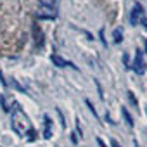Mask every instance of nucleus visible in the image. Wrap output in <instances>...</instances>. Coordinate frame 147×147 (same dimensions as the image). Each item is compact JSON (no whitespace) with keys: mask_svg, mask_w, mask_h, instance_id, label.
<instances>
[{"mask_svg":"<svg viewBox=\"0 0 147 147\" xmlns=\"http://www.w3.org/2000/svg\"><path fill=\"white\" fill-rule=\"evenodd\" d=\"M121 114H123V118H125L126 125H128V126H133V118H131V114L128 113V109H126V107H121Z\"/></svg>","mask_w":147,"mask_h":147,"instance_id":"9","label":"nucleus"},{"mask_svg":"<svg viewBox=\"0 0 147 147\" xmlns=\"http://www.w3.org/2000/svg\"><path fill=\"white\" fill-rule=\"evenodd\" d=\"M97 144H99V147H106V144H104L100 138H97Z\"/></svg>","mask_w":147,"mask_h":147,"instance_id":"16","label":"nucleus"},{"mask_svg":"<svg viewBox=\"0 0 147 147\" xmlns=\"http://www.w3.org/2000/svg\"><path fill=\"white\" fill-rule=\"evenodd\" d=\"M142 18H144V7L138 2H135L133 7H131V12H130V24L131 26H137L142 21Z\"/></svg>","mask_w":147,"mask_h":147,"instance_id":"2","label":"nucleus"},{"mask_svg":"<svg viewBox=\"0 0 147 147\" xmlns=\"http://www.w3.org/2000/svg\"><path fill=\"white\" fill-rule=\"evenodd\" d=\"M50 61H52V64L54 66H57V67H66V66H71V67H75V69H78L73 62H67L66 59H62L59 54H52V57H50Z\"/></svg>","mask_w":147,"mask_h":147,"instance_id":"5","label":"nucleus"},{"mask_svg":"<svg viewBox=\"0 0 147 147\" xmlns=\"http://www.w3.org/2000/svg\"><path fill=\"white\" fill-rule=\"evenodd\" d=\"M43 121H45V131H43V137H45V138H50V137H52V121H50L49 116H45Z\"/></svg>","mask_w":147,"mask_h":147,"instance_id":"7","label":"nucleus"},{"mask_svg":"<svg viewBox=\"0 0 147 147\" xmlns=\"http://www.w3.org/2000/svg\"><path fill=\"white\" fill-rule=\"evenodd\" d=\"M140 23H142V24H144V28L147 30V18H142V21H140Z\"/></svg>","mask_w":147,"mask_h":147,"instance_id":"15","label":"nucleus"},{"mask_svg":"<svg viewBox=\"0 0 147 147\" xmlns=\"http://www.w3.org/2000/svg\"><path fill=\"white\" fill-rule=\"evenodd\" d=\"M111 145H113V147H121V145H119V144H118L114 138H111Z\"/></svg>","mask_w":147,"mask_h":147,"instance_id":"14","label":"nucleus"},{"mask_svg":"<svg viewBox=\"0 0 147 147\" xmlns=\"http://www.w3.org/2000/svg\"><path fill=\"white\" fill-rule=\"evenodd\" d=\"M11 126L12 130L19 135V137H30V140H35L36 137V131L33 130L31 126V121L28 118V114L21 109V106L18 102H14V107H12V113H11Z\"/></svg>","mask_w":147,"mask_h":147,"instance_id":"1","label":"nucleus"},{"mask_svg":"<svg viewBox=\"0 0 147 147\" xmlns=\"http://www.w3.org/2000/svg\"><path fill=\"white\" fill-rule=\"evenodd\" d=\"M144 45H145V50H147V40H145V42H144Z\"/></svg>","mask_w":147,"mask_h":147,"instance_id":"17","label":"nucleus"},{"mask_svg":"<svg viewBox=\"0 0 147 147\" xmlns=\"http://www.w3.org/2000/svg\"><path fill=\"white\" fill-rule=\"evenodd\" d=\"M33 36H35V43H36L38 47H43V33H42V30L38 28V24L33 26Z\"/></svg>","mask_w":147,"mask_h":147,"instance_id":"6","label":"nucleus"},{"mask_svg":"<svg viewBox=\"0 0 147 147\" xmlns=\"http://www.w3.org/2000/svg\"><path fill=\"white\" fill-rule=\"evenodd\" d=\"M128 99H130V102H131V104H133V106L137 107V104H138V102H137V99H135V95H133V92H128Z\"/></svg>","mask_w":147,"mask_h":147,"instance_id":"11","label":"nucleus"},{"mask_svg":"<svg viewBox=\"0 0 147 147\" xmlns=\"http://www.w3.org/2000/svg\"><path fill=\"white\" fill-rule=\"evenodd\" d=\"M36 18L38 19H55L57 18V11L55 9H50V7H42L36 11Z\"/></svg>","mask_w":147,"mask_h":147,"instance_id":"4","label":"nucleus"},{"mask_svg":"<svg viewBox=\"0 0 147 147\" xmlns=\"http://www.w3.org/2000/svg\"><path fill=\"white\" fill-rule=\"evenodd\" d=\"M113 40H114V43H121L123 42V30L121 28H116L113 31Z\"/></svg>","mask_w":147,"mask_h":147,"instance_id":"8","label":"nucleus"},{"mask_svg":"<svg viewBox=\"0 0 147 147\" xmlns=\"http://www.w3.org/2000/svg\"><path fill=\"white\" fill-rule=\"evenodd\" d=\"M42 7H50V9H55L57 7V2L59 0H38Z\"/></svg>","mask_w":147,"mask_h":147,"instance_id":"10","label":"nucleus"},{"mask_svg":"<svg viewBox=\"0 0 147 147\" xmlns=\"http://www.w3.org/2000/svg\"><path fill=\"white\" fill-rule=\"evenodd\" d=\"M87 106H88V107H90V111H92V113H94V116H95V118H99V116H97V111H95V107H94V106H92V102H90V100H87Z\"/></svg>","mask_w":147,"mask_h":147,"instance_id":"12","label":"nucleus"},{"mask_svg":"<svg viewBox=\"0 0 147 147\" xmlns=\"http://www.w3.org/2000/svg\"><path fill=\"white\" fill-rule=\"evenodd\" d=\"M123 62H125V67L128 69V67H131L130 64H128V54H123Z\"/></svg>","mask_w":147,"mask_h":147,"instance_id":"13","label":"nucleus"},{"mask_svg":"<svg viewBox=\"0 0 147 147\" xmlns=\"http://www.w3.org/2000/svg\"><path fill=\"white\" fill-rule=\"evenodd\" d=\"M133 71L137 75H144L145 73V64H144V55H142V50H135V61H133Z\"/></svg>","mask_w":147,"mask_h":147,"instance_id":"3","label":"nucleus"}]
</instances>
